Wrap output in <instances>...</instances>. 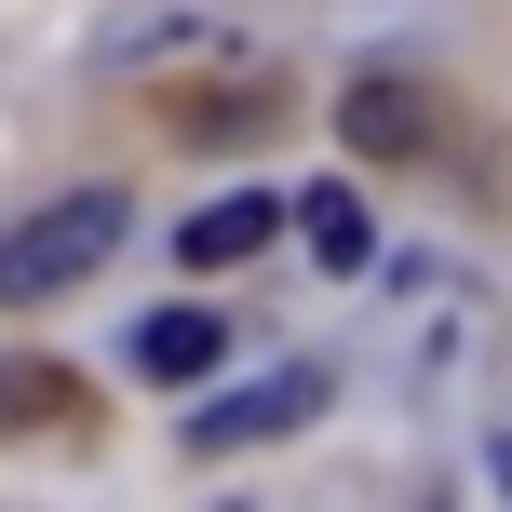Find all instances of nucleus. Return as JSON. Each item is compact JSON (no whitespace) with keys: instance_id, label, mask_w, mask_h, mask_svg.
Wrapping results in <instances>:
<instances>
[{"instance_id":"obj_1","label":"nucleus","mask_w":512,"mask_h":512,"mask_svg":"<svg viewBox=\"0 0 512 512\" xmlns=\"http://www.w3.org/2000/svg\"><path fill=\"white\" fill-rule=\"evenodd\" d=\"M135 203L122 189H68V203H41L14 243H0V297H68V283H95L108 256H122Z\"/></svg>"},{"instance_id":"obj_2","label":"nucleus","mask_w":512,"mask_h":512,"mask_svg":"<svg viewBox=\"0 0 512 512\" xmlns=\"http://www.w3.org/2000/svg\"><path fill=\"white\" fill-rule=\"evenodd\" d=\"M122 364H135V378H149V391H203L216 364H230V324H216L203 297H162L149 324L122 337Z\"/></svg>"},{"instance_id":"obj_3","label":"nucleus","mask_w":512,"mask_h":512,"mask_svg":"<svg viewBox=\"0 0 512 512\" xmlns=\"http://www.w3.org/2000/svg\"><path fill=\"white\" fill-rule=\"evenodd\" d=\"M310 405H324V364H283L270 391H216V405L189 418V445H203V459H243V445H270V432H297Z\"/></svg>"},{"instance_id":"obj_4","label":"nucleus","mask_w":512,"mask_h":512,"mask_svg":"<svg viewBox=\"0 0 512 512\" xmlns=\"http://www.w3.org/2000/svg\"><path fill=\"white\" fill-rule=\"evenodd\" d=\"M270 230H283V189H216V203L176 230V256H189V270H243Z\"/></svg>"},{"instance_id":"obj_5","label":"nucleus","mask_w":512,"mask_h":512,"mask_svg":"<svg viewBox=\"0 0 512 512\" xmlns=\"http://www.w3.org/2000/svg\"><path fill=\"white\" fill-rule=\"evenodd\" d=\"M310 230V256H324V270H364V256H378V216H364V189L351 176H324V189H297V203H283Z\"/></svg>"},{"instance_id":"obj_6","label":"nucleus","mask_w":512,"mask_h":512,"mask_svg":"<svg viewBox=\"0 0 512 512\" xmlns=\"http://www.w3.org/2000/svg\"><path fill=\"white\" fill-rule=\"evenodd\" d=\"M337 135L378 149V162H405L418 149V95H405V81H351V95H337Z\"/></svg>"},{"instance_id":"obj_7","label":"nucleus","mask_w":512,"mask_h":512,"mask_svg":"<svg viewBox=\"0 0 512 512\" xmlns=\"http://www.w3.org/2000/svg\"><path fill=\"white\" fill-rule=\"evenodd\" d=\"M68 418H81L68 364H0V432H68Z\"/></svg>"},{"instance_id":"obj_8","label":"nucleus","mask_w":512,"mask_h":512,"mask_svg":"<svg viewBox=\"0 0 512 512\" xmlns=\"http://www.w3.org/2000/svg\"><path fill=\"white\" fill-rule=\"evenodd\" d=\"M486 472H499V486H512V432H499V445H486Z\"/></svg>"}]
</instances>
